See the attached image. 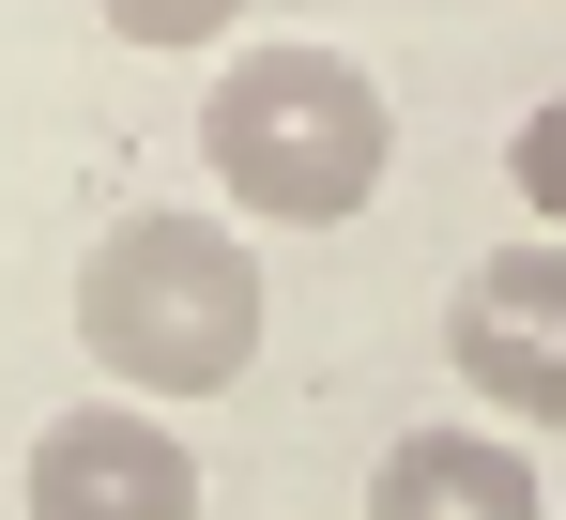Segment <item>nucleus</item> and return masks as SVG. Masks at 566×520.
<instances>
[{
  "mask_svg": "<svg viewBox=\"0 0 566 520\" xmlns=\"http://www.w3.org/2000/svg\"><path fill=\"white\" fill-rule=\"evenodd\" d=\"M199 154L214 184L261 215V230H337L382 199V154H398V107L353 46L291 31V46H230L214 92H199Z\"/></svg>",
  "mask_w": 566,
  "mask_h": 520,
  "instance_id": "nucleus-1",
  "label": "nucleus"
},
{
  "mask_svg": "<svg viewBox=\"0 0 566 520\" xmlns=\"http://www.w3.org/2000/svg\"><path fill=\"white\" fill-rule=\"evenodd\" d=\"M77 352L123 398H230L261 352V246L214 215H123L77 260Z\"/></svg>",
  "mask_w": 566,
  "mask_h": 520,
  "instance_id": "nucleus-2",
  "label": "nucleus"
},
{
  "mask_svg": "<svg viewBox=\"0 0 566 520\" xmlns=\"http://www.w3.org/2000/svg\"><path fill=\"white\" fill-rule=\"evenodd\" d=\"M444 367L505 429H566V246L552 230H505L444 306Z\"/></svg>",
  "mask_w": 566,
  "mask_h": 520,
  "instance_id": "nucleus-3",
  "label": "nucleus"
},
{
  "mask_svg": "<svg viewBox=\"0 0 566 520\" xmlns=\"http://www.w3.org/2000/svg\"><path fill=\"white\" fill-rule=\"evenodd\" d=\"M15 506L31 520H199V444L154 398H77V414L31 429Z\"/></svg>",
  "mask_w": 566,
  "mask_h": 520,
  "instance_id": "nucleus-4",
  "label": "nucleus"
},
{
  "mask_svg": "<svg viewBox=\"0 0 566 520\" xmlns=\"http://www.w3.org/2000/svg\"><path fill=\"white\" fill-rule=\"evenodd\" d=\"M368 520H536V459L521 429H398L368 475Z\"/></svg>",
  "mask_w": 566,
  "mask_h": 520,
  "instance_id": "nucleus-5",
  "label": "nucleus"
},
{
  "mask_svg": "<svg viewBox=\"0 0 566 520\" xmlns=\"http://www.w3.org/2000/svg\"><path fill=\"white\" fill-rule=\"evenodd\" d=\"M505 184H521V215L566 246V92H536V107H521V138H505Z\"/></svg>",
  "mask_w": 566,
  "mask_h": 520,
  "instance_id": "nucleus-6",
  "label": "nucleus"
},
{
  "mask_svg": "<svg viewBox=\"0 0 566 520\" xmlns=\"http://www.w3.org/2000/svg\"><path fill=\"white\" fill-rule=\"evenodd\" d=\"M123 46H154V62H185V46H230L245 31V0H93Z\"/></svg>",
  "mask_w": 566,
  "mask_h": 520,
  "instance_id": "nucleus-7",
  "label": "nucleus"
}]
</instances>
